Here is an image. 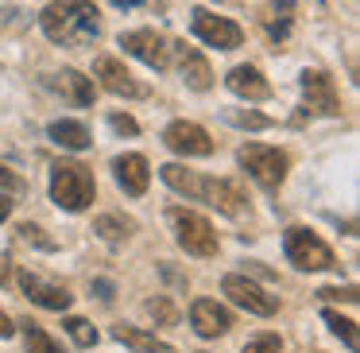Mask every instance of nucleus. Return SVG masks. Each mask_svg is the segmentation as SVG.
<instances>
[{"label": "nucleus", "mask_w": 360, "mask_h": 353, "mask_svg": "<svg viewBox=\"0 0 360 353\" xmlns=\"http://www.w3.org/2000/svg\"><path fill=\"white\" fill-rule=\"evenodd\" d=\"M12 334H16V326H12V318H8V314L0 311V337H12Z\"/></svg>", "instance_id": "34"}, {"label": "nucleus", "mask_w": 360, "mask_h": 353, "mask_svg": "<svg viewBox=\"0 0 360 353\" xmlns=\"http://www.w3.org/2000/svg\"><path fill=\"white\" fill-rule=\"evenodd\" d=\"M8 213H12V202L4 194H0V221H8Z\"/></svg>", "instance_id": "36"}, {"label": "nucleus", "mask_w": 360, "mask_h": 353, "mask_svg": "<svg viewBox=\"0 0 360 353\" xmlns=\"http://www.w3.org/2000/svg\"><path fill=\"white\" fill-rule=\"evenodd\" d=\"M47 86L55 89V94H63L66 101L74 105H94V82L82 78L78 70H63V74H51Z\"/></svg>", "instance_id": "18"}, {"label": "nucleus", "mask_w": 360, "mask_h": 353, "mask_svg": "<svg viewBox=\"0 0 360 353\" xmlns=\"http://www.w3.org/2000/svg\"><path fill=\"white\" fill-rule=\"evenodd\" d=\"M295 12H298V4H295V0H275L271 8H267L264 24H267V35H271L275 43H283V39L290 35V24H295Z\"/></svg>", "instance_id": "22"}, {"label": "nucleus", "mask_w": 360, "mask_h": 353, "mask_svg": "<svg viewBox=\"0 0 360 353\" xmlns=\"http://www.w3.org/2000/svg\"><path fill=\"white\" fill-rule=\"evenodd\" d=\"M163 144L171 151H179V156H213L210 132L202 125H194V120H174V125H167Z\"/></svg>", "instance_id": "11"}, {"label": "nucleus", "mask_w": 360, "mask_h": 353, "mask_svg": "<svg viewBox=\"0 0 360 353\" xmlns=\"http://www.w3.org/2000/svg\"><path fill=\"white\" fill-rule=\"evenodd\" d=\"M94 78L101 82L109 94H117V97H148V86H143V82H136L132 74L124 70V63H120V58H112V55L94 58Z\"/></svg>", "instance_id": "10"}, {"label": "nucleus", "mask_w": 360, "mask_h": 353, "mask_svg": "<svg viewBox=\"0 0 360 353\" xmlns=\"http://www.w3.org/2000/svg\"><path fill=\"white\" fill-rule=\"evenodd\" d=\"M8 280V268H4V260H0V283Z\"/></svg>", "instance_id": "38"}, {"label": "nucleus", "mask_w": 360, "mask_h": 353, "mask_svg": "<svg viewBox=\"0 0 360 353\" xmlns=\"http://www.w3.org/2000/svg\"><path fill=\"white\" fill-rule=\"evenodd\" d=\"M198 202H210L213 210L229 213V218H244V213H248V198H244V190L236 187V182H229V179H205Z\"/></svg>", "instance_id": "13"}, {"label": "nucleus", "mask_w": 360, "mask_h": 353, "mask_svg": "<svg viewBox=\"0 0 360 353\" xmlns=\"http://www.w3.org/2000/svg\"><path fill=\"white\" fill-rule=\"evenodd\" d=\"M221 117H225L233 128H252V132L271 128V120H267L264 113H256V109H221Z\"/></svg>", "instance_id": "25"}, {"label": "nucleus", "mask_w": 360, "mask_h": 353, "mask_svg": "<svg viewBox=\"0 0 360 353\" xmlns=\"http://www.w3.org/2000/svg\"><path fill=\"white\" fill-rule=\"evenodd\" d=\"M47 132H51V140L66 151H86L89 144H94V136H89V128L82 125V120H55Z\"/></svg>", "instance_id": "20"}, {"label": "nucleus", "mask_w": 360, "mask_h": 353, "mask_svg": "<svg viewBox=\"0 0 360 353\" xmlns=\"http://www.w3.org/2000/svg\"><path fill=\"white\" fill-rule=\"evenodd\" d=\"M302 97L306 109L318 113V117H337L341 113V97H337V86L326 70H302Z\"/></svg>", "instance_id": "8"}, {"label": "nucleus", "mask_w": 360, "mask_h": 353, "mask_svg": "<svg viewBox=\"0 0 360 353\" xmlns=\"http://www.w3.org/2000/svg\"><path fill=\"white\" fill-rule=\"evenodd\" d=\"M321 318H326V322H329V330H333V334L341 337V342L349 345L352 353H356V322L345 318V314H337V311H321Z\"/></svg>", "instance_id": "26"}, {"label": "nucleus", "mask_w": 360, "mask_h": 353, "mask_svg": "<svg viewBox=\"0 0 360 353\" xmlns=\"http://www.w3.org/2000/svg\"><path fill=\"white\" fill-rule=\"evenodd\" d=\"M47 39L63 43V47H89L101 35V12L89 0H55L39 16Z\"/></svg>", "instance_id": "1"}, {"label": "nucleus", "mask_w": 360, "mask_h": 353, "mask_svg": "<svg viewBox=\"0 0 360 353\" xmlns=\"http://www.w3.org/2000/svg\"><path fill=\"white\" fill-rule=\"evenodd\" d=\"M240 167L264 190H279L283 179H287V156H283L279 148H267V144H248V148H240Z\"/></svg>", "instance_id": "5"}, {"label": "nucleus", "mask_w": 360, "mask_h": 353, "mask_svg": "<svg viewBox=\"0 0 360 353\" xmlns=\"http://www.w3.org/2000/svg\"><path fill=\"white\" fill-rule=\"evenodd\" d=\"M66 334H70L82 349H94V345H97V330L89 326L86 318H66Z\"/></svg>", "instance_id": "28"}, {"label": "nucleus", "mask_w": 360, "mask_h": 353, "mask_svg": "<svg viewBox=\"0 0 360 353\" xmlns=\"http://www.w3.org/2000/svg\"><path fill=\"white\" fill-rule=\"evenodd\" d=\"M112 171H117L120 190H124V194H132V198H140L143 190H148V182H151L148 159L136 156V151H128V156H117V159H112Z\"/></svg>", "instance_id": "15"}, {"label": "nucleus", "mask_w": 360, "mask_h": 353, "mask_svg": "<svg viewBox=\"0 0 360 353\" xmlns=\"http://www.w3.org/2000/svg\"><path fill=\"white\" fill-rule=\"evenodd\" d=\"M318 299H345V303H356L360 295H356V287H345V291L341 287H321Z\"/></svg>", "instance_id": "32"}, {"label": "nucleus", "mask_w": 360, "mask_h": 353, "mask_svg": "<svg viewBox=\"0 0 360 353\" xmlns=\"http://www.w3.org/2000/svg\"><path fill=\"white\" fill-rule=\"evenodd\" d=\"M120 47H124L132 58L148 63L151 70H167V63H171L167 39L159 32H151V27H143V32H124V35H120Z\"/></svg>", "instance_id": "9"}, {"label": "nucleus", "mask_w": 360, "mask_h": 353, "mask_svg": "<svg viewBox=\"0 0 360 353\" xmlns=\"http://www.w3.org/2000/svg\"><path fill=\"white\" fill-rule=\"evenodd\" d=\"M225 86L233 89L236 97H244V101H264V97H271V86H267V78L256 66H233Z\"/></svg>", "instance_id": "17"}, {"label": "nucleus", "mask_w": 360, "mask_h": 353, "mask_svg": "<svg viewBox=\"0 0 360 353\" xmlns=\"http://www.w3.org/2000/svg\"><path fill=\"white\" fill-rule=\"evenodd\" d=\"M109 125L117 128V132H124V136H136V132H140V125H136L132 117H124V113H112V117H109Z\"/></svg>", "instance_id": "31"}, {"label": "nucleus", "mask_w": 360, "mask_h": 353, "mask_svg": "<svg viewBox=\"0 0 360 353\" xmlns=\"http://www.w3.org/2000/svg\"><path fill=\"white\" fill-rule=\"evenodd\" d=\"M190 326L198 330V337H221V334H229L233 318H229V311L221 303H213V299H198V303L190 306Z\"/></svg>", "instance_id": "14"}, {"label": "nucleus", "mask_w": 360, "mask_h": 353, "mask_svg": "<svg viewBox=\"0 0 360 353\" xmlns=\"http://www.w3.org/2000/svg\"><path fill=\"white\" fill-rule=\"evenodd\" d=\"M283 342L275 334H264V337H252L248 345H244V353H279Z\"/></svg>", "instance_id": "29"}, {"label": "nucleus", "mask_w": 360, "mask_h": 353, "mask_svg": "<svg viewBox=\"0 0 360 353\" xmlns=\"http://www.w3.org/2000/svg\"><path fill=\"white\" fill-rule=\"evenodd\" d=\"M143 311H148L155 322H163V326H174V322H179V311H174V303H171L167 295L148 299V306H143Z\"/></svg>", "instance_id": "27"}, {"label": "nucleus", "mask_w": 360, "mask_h": 353, "mask_svg": "<svg viewBox=\"0 0 360 353\" xmlns=\"http://www.w3.org/2000/svg\"><path fill=\"white\" fill-rule=\"evenodd\" d=\"M112 4H117V8H140L143 0H112Z\"/></svg>", "instance_id": "37"}, {"label": "nucleus", "mask_w": 360, "mask_h": 353, "mask_svg": "<svg viewBox=\"0 0 360 353\" xmlns=\"http://www.w3.org/2000/svg\"><path fill=\"white\" fill-rule=\"evenodd\" d=\"M0 187H8V190H24V179H16V175L8 171V167L0 163Z\"/></svg>", "instance_id": "33"}, {"label": "nucleus", "mask_w": 360, "mask_h": 353, "mask_svg": "<svg viewBox=\"0 0 360 353\" xmlns=\"http://www.w3.org/2000/svg\"><path fill=\"white\" fill-rule=\"evenodd\" d=\"M20 326H24V345H27V353H63V349H58V345L47 337V330H43L39 322L27 318V322H20Z\"/></svg>", "instance_id": "24"}, {"label": "nucleus", "mask_w": 360, "mask_h": 353, "mask_svg": "<svg viewBox=\"0 0 360 353\" xmlns=\"http://www.w3.org/2000/svg\"><path fill=\"white\" fill-rule=\"evenodd\" d=\"M159 175H163V182H167L171 190H179V194H186V198H202L205 179H202V175H194V171H186L182 163H167V167H159Z\"/></svg>", "instance_id": "21"}, {"label": "nucleus", "mask_w": 360, "mask_h": 353, "mask_svg": "<svg viewBox=\"0 0 360 353\" xmlns=\"http://www.w3.org/2000/svg\"><path fill=\"white\" fill-rule=\"evenodd\" d=\"M20 237H24L27 244H39V249H55V241H51V237H43V229L39 225H32V221H27V225H20Z\"/></svg>", "instance_id": "30"}, {"label": "nucleus", "mask_w": 360, "mask_h": 353, "mask_svg": "<svg viewBox=\"0 0 360 353\" xmlns=\"http://www.w3.org/2000/svg\"><path fill=\"white\" fill-rule=\"evenodd\" d=\"M221 291H225L229 299H233L240 311H248V314H275V306H279V299L275 295H267L259 283H252L248 275H225L221 280Z\"/></svg>", "instance_id": "7"}, {"label": "nucleus", "mask_w": 360, "mask_h": 353, "mask_svg": "<svg viewBox=\"0 0 360 353\" xmlns=\"http://www.w3.org/2000/svg\"><path fill=\"white\" fill-rule=\"evenodd\" d=\"M283 249H287L290 264L302 268V272H326V268H337L333 249H329L318 233H310V229H302V225H295V229L283 233Z\"/></svg>", "instance_id": "4"}, {"label": "nucleus", "mask_w": 360, "mask_h": 353, "mask_svg": "<svg viewBox=\"0 0 360 353\" xmlns=\"http://www.w3.org/2000/svg\"><path fill=\"white\" fill-rule=\"evenodd\" d=\"M20 287H24V295L32 299L35 306H43V311H66V306L74 303V295L63 287V283H51L43 280L39 272H20Z\"/></svg>", "instance_id": "12"}, {"label": "nucleus", "mask_w": 360, "mask_h": 353, "mask_svg": "<svg viewBox=\"0 0 360 353\" xmlns=\"http://www.w3.org/2000/svg\"><path fill=\"white\" fill-rule=\"evenodd\" d=\"M94 291H97L101 299H112V283H109V280H97V283H94Z\"/></svg>", "instance_id": "35"}, {"label": "nucleus", "mask_w": 360, "mask_h": 353, "mask_svg": "<svg viewBox=\"0 0 360 353\" xmlns=\"http://www.w3.org/2000/svg\"><path fill=\"white\" fill-rule=\"evenodd\" d=\"M190 27H194V35L202 43H210V47H217V51H236L244 43V32L233 24V20H225V16H213V12H205V8H194L190 12Z\"/></svg>", "instance_id": "6"}, {"label": "nucleus", "mask_w": 360, "mask_h": 353, "mask_svg": "<svg viewBox=\"0 0 360 353\" xmlns=\"http://www.w3.org/2000/svg\"><path fill=\"white\" fill-rule=\"evenodd\" d=\"M174 55H179V70H182V82H186L194 94H205V89L213 86V70L210 63H205L202 55H198L194 47H186V43H174Z\"/></svg>", "instance_id": "16"}, {"label": "nucleus", "mask_w": 360, "mask_h": 353, "mask_svg": "<svg viewBox=\"0 0 360 353\" xmlns=\"http://www.w3.org/2000/svg\"><path fill=\"white\" fill-rule=\"evenodd\" d=\"M112 337H117V342H124L132 353H174L163 337L148 334V330H140V326H124V322H120V326H112Z\"/></svg>", "instance_id": "19"}, {"label": "nucleus", "mask_w": 360, "mask_h": 353, "mask_svg": "<svg viewBox=\"0 0 360 353\" xmlns=\"http://www.w3.org/2000/svg\"><path fill=\"white\" fill-rule=\"evenodd\" d=\"M97 194V182L89 175V167L74 163V159H58L51 167V202L66 213H82Z\"/></svg>", "instance_id": "2"}, {"label": "nucleus", "mask_w": 360, "mask_h": 353, "mask_svg": "<svg viewBox=\"0 0 360 353\" xmlns=\"http://www.w3.org/2000/svg\"><path fill=\"white\" fill-rule=\"evenodd\" d=\"M94 233L101 237L105 244H120L128 233H132V221L117 218V213H101V218L94 221Z\"/></svg>", "instance_id": "23"}, {"label": "nucleus", "mask_w": 360, "mask_h": 353, "mask_svg": "<svg viewBox=\"0 0 360 353\" xmlns=\"http://www.w3.org/2000/svg\"><path fill=\"white\" fill-rule=\"evenodd\" d=\"M167 221L174 225V241H179L190 256H202V260L217 256V233H213V225L202 213L186 210V206H171V210H167Z\"/></svg>", "instance_id": "3"}]
</instances>
